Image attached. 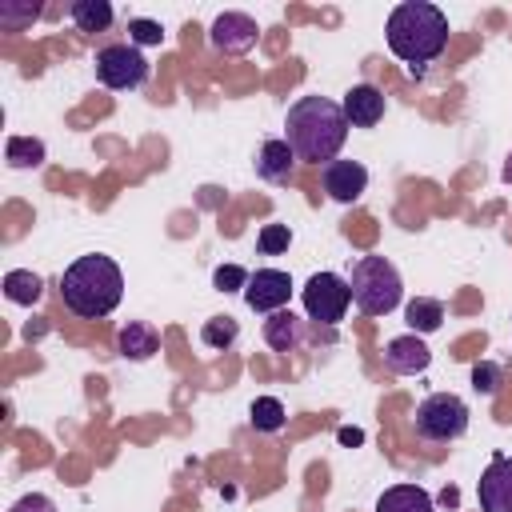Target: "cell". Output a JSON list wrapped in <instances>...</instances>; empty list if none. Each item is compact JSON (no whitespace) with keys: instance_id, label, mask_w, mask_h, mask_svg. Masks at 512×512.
<instances>
[{"instance_id":"cell-18","label":"cell","mask_w":512,"mask_h":512,"mask_svg":"<svg viewBox=\"0 0 512 512\" xmlns=\"http://www.w3.org/2000/svg\"><path fill=\"white\" fill-rule=\"evenodd\" d=\"M4 296H8L12 304H36V300L44 296V280H40L36 272H28V268H12V272L4 276Z\"/></svg>"},{"instance_id":"cell-27","label":"cell","mask_w":512,"mask_h":512,"mask_svg":"<svg viewBox=\"0 0 512 512\" xmlns=\"http://www.w3.org/2000/svg\"><path fill=\"white\" fill-rule=\"evenodd\" d=\"M160 40H164V28L156 20H144V16L128 20V44H160Z\"/></svg>"},{"instance_id":"cell-25","label":"cell","mask_w":512,"mask_h":512,"mask_svg":"<svg viewBox=\"0 0 512 512\" xmlns=\"http://www.w3.org/2000/svg\"><path fill=\"white\" fill-rule=\"evenodd\" d=\"M500 384H504V368H500V364H492V360L472 364V388H476V392L496 396V392H500Z\"/></svg>"},{"instance_id":"cell-6","label":"cell","mask_w":512,"mask_h":512,"mask_svg":"<svg viewBox=\"0 0 512 512\" xmlns=\"http://www.w3.org/2000/svg\"><path fill=\"white\" fill-rule=\"evenodd\" d=\"M300 300H304L308 320L332 328V324L344 320V312H348V304H352V288H348V280L336 276V272H312L308 284L300 288Z\"/></svg>"},{"instance_id":"cell-11","label":"cell","mask_w":512,"mask_h":512,"mask_svg":"<svg viewBox=\"0 0 512 512\" xmlns=\"http://www.w3.org/2000/svg\"><path fill=\"white\" fill-rule=\"evenodd\" d=\"M364 188H368V168L360 160H332V164H324V192L332 200L352 204V200L364 196Z\"/></svg>"},{"instance_id":"cell-22","label":"cell","mask_w":512,"mask_h":512,"mask_svg":"<svg viewBox=\"0 0 512 512\" xmlns=\"http://www.w3.org/2000/svg\"><path fill=\"white\" fill-rule=\"evenodd\" d=\"M248 420H252L256 432H280L284 420H288V412H284V404L276 396H256L252 408H248Z\"/></svg>"},{"instance_id":"cell-8","label":"cell","mask_w":512,"mask_h":512,"mask_svg":"<svg viewBox=\"0 0 512 512\" xmlns=\"http://www.w3.org/2000/svg\"><path fill=\"white\" fill-rule=\"evenodd\" d=\"M292 300V276L280 272V268H256L244 284V304L252 312H280L284 304Z\"/></svg>"},{"instance_id":"cell-4","label":"cell","mask_w":512,"mask_h":512,"mask_svg":"<svg viewBox=\"0 0 512 512\" xmlns=\"http://www.w3.org/2000/svg\"><path fill=\"white\" fill-rule=\"evenodd\" d=\"M348 288H352V304L364 316H388L404 296V280L388 256H360L348 272Z\"/></svg>"},{"instance_id":"cell-26","label":"cell","mask_w":512,"mask_h":512,"mask_svg":"<svg viewBox=\"0 0 512 512\" xmlns=\"http://www.w3.org/2000/svg\"><path fill=\"white\" fill-rule=\"evenodd\" d=\"M248 276H252V272H244L240 264H220V268L212 272V284H216V292H244Z\"/></svg>"},{"instance_id":"cell-21","label":"cell","mask_w":512,"mask_h":512,"mask_svg":"<svg viewBox=\"0 0 512 512\" xmlns=\"http://www.w3.org/2000/svg\"><path fill=\"white\" fill-rule=\"evenodd\" d=\"M4 156H8L12 168H40L44 164V140H36V136H8Z\"/></svg>"},{"instance_id":"cell-12","label":"cell","mask_w":512,"mask_h":512,"mask_svg":"<svg viewBox=\"0 0 512 512\" xmlns=\"http://www.w3.org/2000/svg\"><path fill=\"white\" fill-rule=\"evenodd\" d=\"M384 364L396 376H416V372H424L432 364V352H428V344L416 332H408V336H392L384 344Z\"/></svg>"},{"instance_id":"cell-31","label":"cell","mask_w":512,"mask_h":512,"mask_svg":"<svg viewBox=\"0 0 512 512\" xmlns=\"http://www.w3.org/2000/svg\"><path fill=\"white\" fill-rule=\"evenodd\" d=\"M504 180L512 184V156H508V164H504Z\"/></svg>"},{"instance_id":"cell-16","label":"cell","mask_w":512,"mask_h":512,"mask_svg":"<svg viewBox=\"0 0 512 512\" xmlns=\"http://www.w3.org/2000/svg\"><path fill=\"white\" fill-rule=\"evenodd\" d=\"M376 512H436V504L420 484H392L380 492Z\"/></svg>"},{"instance_id":"cell-10","label":"cell","mask_w":512,"mask_h":512,"mask_svg":"<svg viewBox=\"0 0 512 512\" xmlns=\"http://www.w3.org/2000/svg\"><path fill=\"white\" fill-rule=\"evenodd\" d=\"M256 32L260 28H256V20L248 12H220L212 20V28H208V40H212V48H220L228 56H244L256 44Z\"/></svg>"},{"instance_id":"cell-17","label":"cell","mask_w":512,"mask_h":512,"mask_svg":"<svg viewBox=\"0 0 512 512\" xmlns=\"http://www.w3.org/2000/svg\"><path fill=\"white\" fill-rule=\"evenodd\" d=\"M156 348H160V336L148 320H128L120 328V356L124 360H148V356H156Z\"/></svg>"},{"instance_id":"cell-13","label":"cell","mask_w":512,"mask_h":512,"mask_svg":"<svg viewBox=\"0 0 512 512\" xmlns=\"http://www.w3.org/2000/svg\"><path fill=\"white\" fill-rule=\"evenodd\" d=\"M340 108H344L348 124H356V128H372V124H380V116H384V92H380L376 84H356V88L344 92Z\"/></svg>"},{"instance_id":"cell-7","label":"cell","mask_w":512,"mask_h":512,"mask_svg":"<svg viewBox=\"0 0 512 512\" xmlns=\"http://www.w3.org/2000/svg\"><path fill=\"white\" fill-rule=\"evenodd\" d=\"M96 80L104 88H116V92L140 88L148 80V60L140 56L136 44H108L96 52Z\"/></svg>"},{"instance_id":"cell-1","label":"cell","mask_w":512,"mask_h":512,"mask_svg":"<svg viewBox=\"0 0 512 512\" xmlns=\"http://www.w3.org/2000/svg\"><path fill=\"white\" fill-rule=\"evenodd\" d=\"M284 140L304 164H332L348 140V116L328 96H300L284 116Z\"/></svg>"},{"instance_id":"cell-28","label":"cell","mask_w":512,"mask_h":512,"mask_svg":"<svg viewBox=\"0 0 512 512\" xmlns=\"http://www.w3.org/2000/svg\"><path fill=\"white\" fill-rule=\"evenodd\" d=\"M36 16H40L36 4H20V8H16V4H4V8H0V24H4V28H16V24L36 20Z\"/></svg>"},{"instance_id":"cell-23","label":"cell","mask_w":512,"mask_h":512,"mask_svg":"<svg viewBox=\"0 0 512 512\" xmlns=\"http://www.w3.org/2000/svg\"><path fill=\"white\" fill-rule=\"evenodd\" d=\"M236 336H240V324L232 320V316H212V320H204V328H200V340L208 344V348H232L236 344Z\"/></svg>"},{"instance_id":"cell-29","label":"cell","mask_w":512,"mask_h":512,"mask_svg":"<svg viewBox=\"0 0 512 512\" xmlns=\"http://www.w3.org/2000/svg\"><path fill=\"white\" fill-rule=\"evenodd\" d=\"M12 512H56V504H52L44 492H28V496H20V500L12 504Z\"/></svg>"},{"instance_id":"cell-15","label":"cell","mask_w":512,"mask_h":512,"mask_svg":"<svg viewBox=\"0 0 512 512\" xmlns=\"http://www.w3.org/2000/svg\"><path fill=\"white\" fill-rule=\"evenodd\" d=\"M296 164H300V160H296V152L288 148V140H264L260 152H256V172H260L264 180H272V184L292 180V168H296Z\"/></svg>"},{"instance_id":"cell-30","label":"cell","mask_w":512,"mask_h":512,"mask_svg":"<svg viewBox=\"0 0 512 512\" xmlns=\"http://www.w3.org/2000/svg\"><path fill=\"white\" fill-rule=\"evenodd\" d=\"M360 440H364L360 428H340V444H360Z\"/></svg>"},{"instance_id":"cell-20","label":"cell","mask_w":512,"mask_h":512,"mask_svg":"<svg viewBox=\"0 0 512 512\" xmlns=\"http://www.w3.org/2000/svg\"><path fill=\"white\" fill-rule=\"evenodd\" d=\"M72 20H76L80 32H104L112 24V4L108 0H76Z\"/></svg>"},{"instance_id":"cell-3","label":"cell","mask_w":512,"mask_h":512,"mask_svg":"<svg viewBox=\"0 0 512 512\" xmlns=\"http://www.w3.org/2000/svg\"><path fill=\"white\" fill-rule=\"evenodd\" d=\"M60 296H64V304L80 320H100V316H108L120 304V296H124V272L104 252L76 256L64 268V276H60Z\"/></svg>"},{"instance_id":"cell-14","label":"cell","mask_w":512,"mask_h":512,"mask_svg":"<svg viewBox=\"0 0 512 512\" xmlns=\"http://www.w3.org/2000/svg\"><path fill=\"white\" fill-rule=\"evenodd\" d=\"M304 336H308V324L292 308H280L264 320V340L272 352H296L304 344Z\"/></svg>"},{"instance_id":"cell-2","label":"cell","mask_w":512,"mask_h":512,"mask_svg":"<svg viewBox=\"0 0 512 512\" xmlns=\"http://www.w3.org/2000/svg\"><path fill=\"white\" fill-rule=\"evenodd\" d=\"M384 36L392 56L404 60L412 76H424V64H432L448 44V16L428 0H404L392 8Z\"/></svg>"},{"instance_id":"cell-24","label":"cell","mask_w":512,"mask_h":512,"mask_svg":"<svg viewBox=\"0 0 512 512\" xmlns=\"http://www.w3.org/2000/svg\"><path fill=\"white\" fill-rule=\"evenodd\" d=\"M288 244H292V228L288 224H264L260 236H256V248L264 256H280V252H288Z\"/></svg>"},{"instance_id":"cell-5","label":"cell","mask_w":512,"mask_h":512,"mask_svg":"<svg viewBox=\"0 0 512 512\" xmlns=\"http://www.w3.org/2000/svg\"><path fill=\"white\" fill-rule=\"evenodd\" d=\"M412 424H416V436H424L432 444L456 440V436L468 432V404L456 392H432L416 404Z\"/></svg>"},{"instance_id":"cell-9","label":"cell","mask_w":512,"mask_h":512,"mask_svg":"<svg viewBox=\"0 0 512 512\" xmlns=\"http://www.w3.org/2000/svg\"><path fill=\"white\" fill-rule=\"evenodd\" d=\"M480 512H512V456L496 452L476 480Z\"/></svg>"},{"instance_id":"cell-19","label":"cell","mask_w":512,"mask_h":512,"mask_svg":"<svg viewBox=\"0 0 512 512\" xmlns=\"http://www.w3.org/2000/svg\"><path fill=\"white\" fill-rule=\"evenodd\" d=\"M404 320L412 324V332H416V336H420V332H436V328L444 324V304H440V300H432V296H416V300H408Z\"/></svg>"}]
</instances>
